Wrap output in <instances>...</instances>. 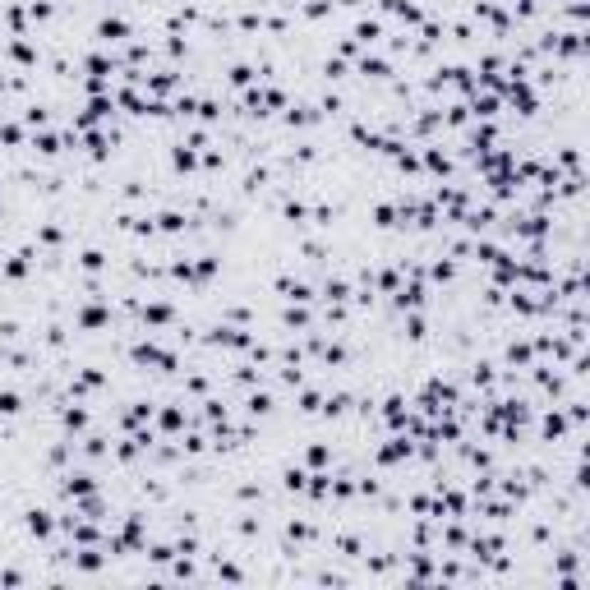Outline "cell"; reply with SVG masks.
Here are the masks:
<instances>
[{
	"label": "cell",
	"instance_id": "obj_9",
	"mask_svg": "<svg viewBox=\"0 0 590 590\" xmlns=\"http://www.w3.org/2000/svg\"><path fill=\"white\" fill-rule=\"evenodd\" d=\"M286 535L295 544H309V539H319V530H314V521H286Z\"/></svg>",
	"mask_w": 590,
	"mask_h": 590
},
{
	"label": "cell",
	"instance_id": "obj_1",
	"mask_svg": "<svg viewBox=\"0 0 590 590\" xmlns=\"http://www.w3.org/2000/svg\"><path fill=\"white\" fill-rule=\"evenodd\" d=\"M74 323L83 332H102V328H111V309H106V304H83V309L74 314Z\"/></svg>",
	"mask_w": 590,
	"mask_h": 590
},
{
	"label": "cell",
	"instance_id": "obj_16",
	"mask_svg": "<svg viewBox=\"0 0 590 590\" xmlns=\"http://www.w3.org/2000/svg\"><path fill=\"white\" fill-rule=\"evenodd\" d=\"M24 410V397L19 392H0V415H19Z\"/></svg>",
	"mask_w": 590,
	"mask_h": 590
},
{
	"label": "cell",
	"instance_id": "obj_8",
	"mask_svg": "<svg viewBox=\"0 0 590 590\" xmlns=\"http://www.w3.org/2000/svg\"><path fill=\"white\" fill-rule=\"evenodd\" d=\"M360 74H365V78H388L392 65L383 61V56H365V61H360Z\"/></svg>",
	"mask_w": 590,
	"mask_h": 590
},
{
	"label": "cell",
	"instance_id": "obj_6",
	"mask_svg": "<svg viewBox=\"0 0 590 590\" xmlns=\"http://www.w3.org/2000/svg\"><path fill=\"white\" fill-rule=\"evenodd\" d=\"M9 61H14V65H24V70H33V65H37V51L24 42V37H14V42H9Z\"/></svg>",
	"mask_w": 590,
	"mask_h": 590
},
{
	"label": "cell",
	"instance_id": "obj_5",
	"mask_svg": "<svg viewBox=\"0 0 590 590\" xmlns=\"http://www.w3.org/2000/svg\"><path fill=\"white\" fill-rule=\"evenodd\" d=\"M157 415V425L166 429V434H180L185 429V406H166V410H152Z\"/></svg>",
	"mask_w": 590,
	"mask_h": 590
},
{
	"label": "cell",
	"instance_id": "obj_19",
	"mask_svg": "<svg viewBox=\"0 0 590 590\" xmlns=\"http://www.w3.org/2000/svg\"><path fill=\"white\" fill-rule=\"evenodd\" d=\"M102 5H115V0H102Z\"/></svg>",
	"mask_w": 590,
	"mask_h": 590
},
{
	"label": "cell",
	"instance_id": "obj_15",
	"mask_svg": "<svg viewBox=\"0 0 590 590\" xmlns=\"http://www.w3.org/2000/svg\"><path fill=\"white\" fill-rule=\"evenodd\" d=\"M102 263H106V254H102V249H83V254H78V268H83V272H97Z\"/></svg>",
	"mask_w": 590,
	"mask_h": 590
},
{
	"label": "cell",
	"instance_id": "obj_14",
	"mask_svg": "<svg viewBox=\"0 0 590 590\" xmlns=\"http://www.w3.org/2000/svg\"><path fill=\"white\" fill-rule=\"evenodd\" d=\"M28 14H33L37 24H46V19H56V5L51 0H28Z\"/></svg>",
	"mask_w": 590,
	"mask_h": 590
},
{
	"label": "cell",
	"instance_id": "obj_13",
	"mask_svg": "<svg viewBox=\"0 0 590 590\" xmlns=\"http://www.w3.org/2000/svg\"><path fill=\"white\" fill-rule=\"evenodd\" d=\"M61 420H65V429H88V410L83 406H65Z\"/></svg>",
	"mask_w": 590,
	"mask_h": 590
},
{
	"label": "cell",
	"instance_id": "obj_10",
	"mask_svg": "<svg viewBox=\"0 0 590 590\" xmlns=\"http://www.w3.org/2000/svg\"><path fill=\"white\" fill-rule=\"evenodd\" d=\"M244 410H249L254 420H259V415H272V397H268V392H254V397L244 401Z\"/></svg>",
	"mask_w": 590,
	"mask_h": 590
},
{
	"label": "cell",
	"instance_id": "obj_7",
	"mask_svg": "<svg viewBox=\"0 0 590 590\" xmlns=\"http://www.w3.org/2000/svg\"><path fill=\"white\" fill-rule=\"evenodd\" d=\"M171 162H175V171H194V166H199V152H194L190 143H175Z\"/></svg>",
	"mask_w": 590,
	"mask_h": 590
},
{
	"label": "cell",
	"instance_id": "obj_4",
	"mask_svg": "<svg viewBox=\"0 0 590 590\" xmlns=\"http://www.w3.org/2000/svg\"><path fill=\"white\" fill-rule=\"evenodd\" d=\"M139 319H143V328H171V323H175V309L166 300H157V304H143Z\"/></svg>",
	"mask_w": 590,
	"mask_h": 590
},
{
	"label": "cell",
	"instance_id": "obj_11",
	"mask_svg": "<svg viewBox=\"0 0 590 590\" xmlns=\"http://www.w3.org/2000/svg\"><path fill=\"white\" fill-rule=\"evenodd\" d=\"M304 461H309V466H328L332 447H328V442H309V447H304Z\"/></svg>",
	"mask_w": 590,
	"mask_h": 590
},
{
	"label": "cell",
	"instance_id": "obj_18",
	"mask_svg": "<svg viewBox=\"0 0 590 590\" xmlns=\"http://www.w3.org/2000/svg\"><path fill=\"white\" fill-rule=\"evenodd\" d=\"M24 125H28V130H42V125H46V106H28V111H24Z\"/></svg>",
	"mask_w": 590,
	"mask_h": 590
},
{
	"label": "cell",
	"instance_id": "obj_17",
	"mask_svg": "<svg viewBox=\"0 0 590 590\" xmlns=\"http://www.w3.org/2000/svg\"><path fill=\"white\" fill-rule=\"evenodd\" d=\"M281 323H286V328H309V314L291 304V309H281Z\"/></svg>",
	"mask_w": 590,
	"mask_h": 590
},
{
	"label": "cell",
	"instance_id": "obj_2",
	"mask_svg": "<svg viewBox=\"0 0 590 590\" xmlns=\"http://www.w3.org/2000/svg\"><path fill=\"white\" fill-rule=\"evenodd\" d=\"M24 526H28V535H33V539H51L56 535V521H51L46 507H28V512H24Z\"/></svg>",
	"mask_w": 590,
	"mask_h": 590
},
{
	"label": "cell",
	"instance_id": "obj_3",
	"mask_svg": "<svg viewBox=\"0 0 590 590\" xmlns=\"http://www.w3.org/2000/svg\"><path fill=\"white\" fill-rule=\"evenodd\" d=\"M130 37V19H120V14H106L102 24H97V42H125Z\"/></svg>",
	"mask_w": 590,
	"mask_h": 590
},
{
	"label": "cell",
	"instance_id": "obj_12",
	"mask_svg": "<svg viewBox=\"0 0 590 590\" xmlns=\"http://www.w3.org/2000/svg\"><path fill=\"white\" fill-rule=\"evenodd\" d=\"M254 78H259V70H254V65H231V88H249Z\"/></svg>",
	"mask_w": 590,
	"mask_h": 590
}]
</instances>
